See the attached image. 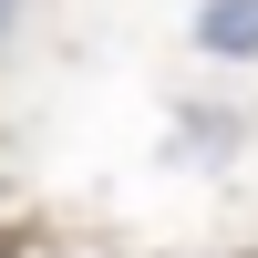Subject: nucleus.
<instances>
[{
	"label": "nucleus",
	"instance_id": "nucleus-2",
	"mask_svg": "<svg viewBox=\"0 0 258 258\" xmlns=\"http://www.w3.org/2000/svg\"><path fill=\"white\" fill-rule=\"evenodd\" d=\"M197 155H227V124H217V114H197V124H176V165H197Z\"/></svg>",
	"mask_w": 258,
	"mask_h": 258
},
{
	"label": "nucleus",
	"instance_id": "nucleus-3",
	"mask_svg": "<svg viewBox=\"0 0 258 258\" xmlns=\"http://www.w3.org/2000/svg\"><path fill=\"white\" fill-rule=\"evenodd\" d=\"M0 21H11V0H0Z\"/></svg>",
	"mask_w": 258,
	"mask_h": 258
},
{
	"label": "nucleus",
	"instance_id": "nucleus-1",
	"mask_svg": "<svg viewBox=\"0 0 258 258\" xmlns=\"http://www.w3.org/2000/svg\"><path fill=\"white\" fill-rule=\"evenodd\" d=\"M197 52L248 62V52H258V0H217V11H197Z\"/></svg>",
	"mask_w": 258,
	"mask_h": 258
}]
</instances>
